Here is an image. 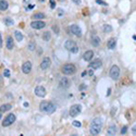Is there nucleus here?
I'll list each match as a JSON object with an SVG mask.
<instances>
[{"label":"nucleus","instance_id":"18","mask_svg":"<svg viewBox=\"0 0 136 136\" xmlns=\"http://www.w3.org/2000/svg\"><path fill=\"white\" fill-rule=\"evenodd\" d=\"M115 46H116V40H115V38H110L109 42H108V44H107V47H108L109 49H114Z\"/></svg>","mask_w":136,"mask_h":136},{"label":"nucleus","instance_id":"8","mask_svg":"<svg viewBox=\"0 0 136 136\" xmlns=\"http://www.w3.org/2000/svg\"><path fill=\"white\" fill-rule=\"evenodd\" d=\"M71 86V81L68 77H62L59 82V87L63 88V89H68Z\"/></svg>","mask_w":136,"mask_h":136},{"label":"nucleus","instance_id":"30","mask_svg":"<svg viewBox=\"0 0 136 136\" xmlns=\"http://www.w3.org/2000/svg\"><path fill=\"white\" fill-rule=\"evenodd\" d=\"M126 132H127V126H123L121 129V134L124 135V134H126Z\"/></svg>","mask_w":136,"mask_h":136},{"label":"nucleus","instance_id":"32","mask_svg":"<svg viewBox=\"0 0 136 136\" xmlns=\"http://www.w3.org/2000/svg\"><path fill=\"white\" fill-rule=\"evenodd\" d=\"M74 126H76V127H81L82 126V124H81V122H78V121H74L73 123H72Z\"/></svg>","mask_w":136,"mask_h":136},{"label":"nucleus","instance_id":"19","mask_svg":"<svg viewBox=\"0 0 136 136\" xmlns=\"http://www.w3.org/2000/svg\"><path fill=\"white\" fill-rule=\"evenodd\" d=\"M9 8V4L6 0H0V10L1 11H6Z\"/></svg>","mask_w":136,"mask_h":136},{"label":"nucleus","instance_id":"43","mask_svg":"<svg viewBox=\"0 0 136 136\" xmlns=\"http://www.w3.org/2000/svg\"><path fill=\"white\" fill-rule=\"evenodd\" d=\"M1 44H2V40H1V35H0V46H1Z\"/></svg>","mask_w":136,"mask_h":136},{"label":"nucleus","instance_id":"11","mask_svg":"<svg viewBox=\"0 0 136 136\" xmlns=\"http://www.w3.org/2000/svg\"><path fill=\"white\" fill-rule=\"evenodd\" d=\"M31 71H32V62L31 61L24 62L23 65H22V72L24 74H28V73H31Z\"/></svg>","mask_w":136,"mask_h":136},{"label":"nucleus","instance_id":"1","mask_svg":"<svg viewBox=\"0 0 136 136\" xmlns=\"http://www.w3.org/2000/svg\"><path fill=\"white\" fill-rule=\"evenodd\" d=\"M101 128H102V121H101L99 118L94 119L90 123V126H89L90 135H98L101 132Z\"/></svg>","mask_w":136,"mask_h":136},{"label":"nucleus","instance_id":"17","mask_svg":"<svg viewBox=\"0 0 136 136\" xmlns=\"http://www.w3.org/2000/svg\"><path fill=\"white\" fill-rule=\"evenodd\" d=\"M90 43H91V45H93L94 47H99V45H100V38L98 36H93V37H91Z\"/></svg>","mask_w":136,"mask_h":136},{"label":"nucleus","instance_id":"38","mask_svg":"<svg viewBox=\"0 0 136 136\" xmlns=\"http://www.w3.org/2000/svg\"><path fill=\"white\" fill-rule=\"evenodd\" d=\"M51 1V8H55V1L53 0H50Z\"/></svg>","mask_w":136,"mask_h":136},{"label":"nucleus","instance_id":"25","mask_svg":"<svg viewBox=\"0 0 136 136\" xmlns=\"http://www.w3.org/2000/svg\"><path fill=\"white\" fill-rule=\"evenodd\" d=\"M102 31L105 32V33H111V32H112V26H111V25H109V24H105V25H103Z\"/></svg>","mask_w":136,"mask_h":136},{"label":"nucleus","instance_id":"9","mask_svg":"<svg viewBox=\"0 0 136 136\" xmlns=\"http://www.w3.org/2000/svg\"><path fill=\"white\" fill-rule=\"evenodd\" d=\"M70 31H71V33L75 36H77V37L82 36V30H81V27L76 24H72L70 26Z\"/></svg>","mask_w":136,"mask_h":136},{"label":"nucleus","instance_id":"5","mask_svg":"<svg viewBox=\"0 0 136 136\" xmlns=\"http://www.w3.org/2000/svg\"><path fill=\"white\" fill-rule=\"evenodd\" d=\"M120 68L118 65H112L111 66V69H110V72H109V75H110V77L112 78V80H114L116 81L119 78L120 76Z\"/></svg>","mask_w":136,"mask_h":136},{"label":"nucleus","instance_id":"33","mask_svg":"<svg viewBox=\"0 0 136 136\" xmlns=\"http://www.w3.org/2000/svg\"><path fill=\"white\" fill-rule=\"evenodd\" d=\"M34 8H35V6H34V5H30L28 7H26L25 9H26V10H31V9H34Z\"/></svg>","mask_w":136,"mask_h":136},{"label":"nucleus","instance_id":"16","mask_svg":"<svg viewBox=\"0 0 136 136\" xmlns=\"http://www.w3.org/2000/svg\"><path fill=\"white\" fill-rule=\"evenodd\" d=\"M6 46H7L8 49H12L14 46V43H13V38H12L11 36H8L7 37V40H6Z\"/></svg>","mask_w":136,"mask_h":136},{"label":"nucleus","instance_id":"2","mask_svg":"<svg viewBox=\"0 0 136 136\" xmlns=\"http://www.w3.org/2000/svg\"><path fill=\"white\" fill-rule=\"evenodd\" d=\"M56 105L53 102H51V101H47V100H44L40 102L39 105V109L40 111L43 112H46L48 113V114H51V113H53L56 111Z\"/></svg>","mask_w":136,"mask_h":136},{"label":"nucleus","instance_id":"4","mask_svg":"<svg viewBox=\"0 0 136 136\" xmlns=\"http://www.w3.org/2000/svg\"><path fill=\"white\" fill-rule=\"evenodd\" d=\"M64 48L72 53H77L78 52V47L76 45V43H74L73 40H66V42L64 43Z\"/></svg>","mask_w":136,"mask_h":136},{"label":"nucleus","instance_id":"3","mask_svg":"<svg viewBox=\"0 0 136 136\" xmlns=\"http://www.w3.org/2000/svg\"><path fill=\"white\" fill-rule=\"evenodd\" d=\"M61 72L64 75H73L76 72V66L72 63H68V64H64L62 66Z\"/></svg>","mask_w":136,"mask_h":136},{"label":"nucleus","instance_id":"24","mask_svg":"<svg viewBox=\"0 0 136 136\" xmlns=\"http://www.w3.org/2000/svg\"><path fill=\"white\" fill-rule=\"evenodd\" d=\"M45 17L46 15L44 14V13H35L33 15V17H32V19H33V20H40V19H45Z\"/></svg>","mask_w":136,"mask_h":136},{"label":"nucleus","instance_id":"47","mask_svg":"<svg viewBox=\"0 0 136 136\" xmlns=\"http://www.w3.org/2000/svg\"><path fill=\"white\" fill-rule=\"evenodd\" d=\"M39 1H42V2H43V1H45V0H39Z\"/></svg>","mask_w":136,"mask_h":136},{"label":"nucleus","instance_id":"44","mask_svg":"<svg viewBox=\"0 0 136 136\" xmlns=\"http://www.w3.org/2000/svg\"><path fill=\"white\" fill-rule=\"evenodd\" d=\"M133 39H135V40H136V35H134V36H133Z\"/></svg>","mask_w":136,"mask_h":136},{"label":"nucleus","instance_id":"26","mask_svg":"<svg viewBox=\"0 0 136 136\" xmlns=\"http://www.w3.org/2000/svg\"><path fill=\"white\" fill-rule=\"evenodd\" d=\"M5 23L10 26V25H13L14 24V21L12 20V19H10V18H6L5 19Z\"/></svg>","mask_w":136,"mask_h":136},{"label":"nucleus","instance_id":"41","mask_svg":"<svg viewBox=\"0 0 136 136\" xmlns=\"http://www.w3.org/2000/svg\"><path fill=\"white\" fill-rule=\"evenodd\" d=\"M110 94H111V89H110V88H109V89H108V93H107V96H109Z\"/></svg>","mask_w":136,"mask_h":136},{"label":"nucleus","instance_id":"12","mask_svg":"<svg viewBox=\"0 0 136 136\" xmlns=\"http://www.w3.org/2000/svg\"><path fill=\"white\" fill-rule=\"evenodd\" d=\"M35 95L37 97H40V98H43V97H45L46 96V89H45V87H43V86H37L35 88Z\"/></svg>","mask_w":136,"mask_h":136},{"label":"nucleus","instance_id":"36","mask_svg":"<svg viewBox=\"0 0 136 136\" xmlns=\"http://www.w3.org/2000/svg\"><path fill=\"white\" fill-rule=\"evenodd\" d=\"M132 133H133V134H134V135H136V125H135L134 127L132 128Z\"/></svg>","mask_w":136,"mask_h":136},{"label":"nucleus","instance_id":"27","mask_svg":"<svg viewBox=\"0 0 136 136\" xmlns=\"http://www.w3.org/2000/svg\"><path fill=\"white\" fill-rule=\"evenodd\" d=\"M28 49L32 50V51H33V50H35V49H36L35 43H30V44H28Z\"/></svg>","mask_w":136,"mask_h":136},{"label":"nucleus","instance_id":"28","mask_svg":"<svg viewBox=\"0 0 136 136\" xmlns=\"http://www.w3.org/2000/svg\"><path fill=\"white\" fill-rule=\"evenodd\" d=\"M52 31L55 32L56 34H59L60 33V30H59V27L57 26V25H53V26H52Z\"/></svg>","mask_w":136,"mask_h":136},{"label":"nucleus","instance_id":"13","mask_svg":"<svg viewBox=\"0 0 136 136\" xmlns=\"http://www.w3.org/2000/svg\"><path fill=\"white\" fill-rule=\"evenodd\" d=\"M50 64H51V60H50V58H48V57H46V58H44L42 63H40V69H42V70H47L50 66Z\"/></svg>","mask_w":136,"mask_h":136},{"label":"nucleus","instance_id":"22","mask_svg":"<svg viewBox=\"0 0 136 136\" xmlns=\"http://www.w3.org/2000/svg\"><path fill=\"white\" fill-rule=\"evenodd\" d=\"M108 135H115L116 134V127L114 125H111L110 127L108 128V132H107Z\"/></svg>","mask_w":136,"mask_h":136},{"label":"nucleus","instance_id":"7","mask_svg":"<svg viewBox=\"0 0 136 136\" xmlns=\"http://www.w3.org/2000/svg\"><path fill=\"white\" fill-rule=\"evenodd\" d=\"M82 111V106L81 105H73L70 108V116H76Z\"/></svg>","mask_w":136,"mask_h":136},{"label":"nucleus","instance_id":"21","mask_svg":"<svg viewBox=\"0 0 136 136\" xmlns=\"http://www.w3.org/2000/svg\"><path fill=\"white\" fill-rule=\"evenodd\" d=\"M14 37H15V39H17L18 42H22V40H23V34H22L21 32H19V31L14 32Z\"/></svg>","mask_w":136,"mask_h":136},{"label":"nucleus","instance_id":"29","mask_svg":"<svg viewBox=\"0 0 136 136\" xmlns=\"http://www.w3.org/2000/svg\"><path fill=\"white\" fill-rule=\"evenodd\" d=\"M96 2L98 5H102V6H108V4L107 2H105L103 0H96Z\"/></svg>","mask_w":136,"mask_h":136},{"label":"nucleus","instance_id":"23","mask_svg":"<svg viewBox=\"0 0 136 136\" xmlns=\"http://www.w3.org/2000/svg\"><path fill=\"white\" fill-rule=\"evenodd\" d=\"M43 39L45 40V42H49V40L51 39V34H50V32L47 31L43 34Z\"/></svg>","mask_w":136,"mask_h":136},{"label":"nucleus","instance_id":"46","mask_svg":"<svg viewBox=\"0 0 136 136\" xmlns=\"http://www.w3.org/2000/svg\"><path fill=\"white\" fill-rule=\"evenodd\" d=\"M60 1H62V2H63V1H65V0H60Z\"/></svg>","mask_w":136,"mask_h":136},{"label":"nucleus","instance_id":"40","mask_svg":"<svg viewBox=\"0 0 136 136\" xmlns=\"http://www.w3.org/2000/svg\"><path fill=\"white\" fill-rule=\"evenodd\" d=\"M86 72H87V71H84V72H83V73H82V76H83V77H84V76H85V75H86V74H87V73H86Z\"/></svg>","mask_w":136,"mask_h":136},{"label":"nucleus","instance_id":"34","mask_svg":"<svg viewBox=\"0 0 136 136\" xmlns=\"http://www.w3.org/2000/svg\"><path fill=\"white\" fill-rule=\"evenodd\" d=\"M31 1H32V0H23V4H24L25 6H27V5L31 4Z\"/></svg>","mask_w":136,"mask_h":136},{"label":"nucleus","instance_id":"14","mask_svg":"<svg viewBox=\"0 0 136 136\" xmlns=\"http://www.w3.org/2000/svg\"><path fill=\"white\" fill-rule=\"evenodd\" d=\"M101 64H102V62H101L100 59H95V60H93V62L88 64V66H89L90 69H93V70H96V69L100 68Z\"/></svg>","mask_w":136,"mask_h":136},{"label":"nucleus","instance_id":"31","mask_svg":"<svg viewBox=\"0 0 136 136\" xmlns=\"http://www.w3.org/2000/svg\"><path fill=\"white\" fill-rule=\"evenodd\" d=\"M4 76L10 77V71H9V70H5V71H4Z\"/></svg>","mask_w":136,"mask_h":136},{"label":"nucleus","instance_id":"39","mask_svg":"<svg viewBox=\"0 0 136 136\" xmlns=\"http://www.w3.org/2000/svg\"><path fill=\"white\" fill-rule=\"evenodd\" d=\"M87 72H88V74H89V75H93V74H94V70H93V71L90 70V71H87Z\"/></svg>","mask_w":136,"mask_h":136},{"label":"nucleus","instance_id":"35","mask_svg":"<svg viewBox=\"0 0 136 136\" xmlns=\"http://www.w3.org/2000/svg\"><path fill=\"white\" fill-rule=\"evenodd\" d=\"M85 88H86V85H84V84H82L81 86H80V90H84Z\"/></svg>","mask_w":136,"mask_h":136},{"label":"nucleus","instance_id":"37","mask_svg":"<svg viewBox=\"0 0 136 136\" xmlns=\"http://www.w3.org/2000/svg\"><path fill=\"white\" fill-rule=\"evenodd\" d=\"M72 1H73L74 4H76V5H80L81 4V0H72Z\"/></svg>","mask_w":136,"mask_h":136},{"label":"nucleus","instance_id":"6","mask_svg":"<svg viewBox=\"0 0 136 136\" xmlns=\"http://www.w3.org/2000/svg\"><path fill=\"white\" fill-rule=\"evenodd\" d=\"M15 119H17V116H15L14 113H10V114H8L7 116H6V119L4 120V122H2V125L5 126H10L11 124H13Z\"/></svg>","mask_w":136,"mask_h":136},{"label":"nucleus","instance_id":"15","mask_svg":"<svg viewBox=\"0 0 136 136\" xmlns=\"http://www.w3.org/2000/svg\"><path fill=\"white\" fill-rule=\"evenodd\" d=\"M93 57H94L93 50H87V51L83 55V59L85 60V61H90V60L93 59Z\"/></svg>","mask_w":136,"mask_h":136},{"label":"nucleus","instance_id":"20","mask_svg":"<svg viewBox=\"0 0 136 136\" xmlns=\"http://www.w3.org/2000/svg\"><path fill=\"white\" fill-rule=\"evenodd\" d=\"M12 108V106L10 105V103H6V105H2L1 107H0V112H7L9 111Z\"/></svg>","mask_w":136,"mask_h":136},{"label":"nucleus","instance_id":"45","mask_svg":"<svg viewBox=\"0 0 136 136\" xmlns=\"http://www.w3.org/2000/svg\"><path fill=\"white\" fill-rule=\"evenodd\" d=\"M0 119H1V112H0Z\"/></svg>","mask_w":136,"mask_h":136},{"label":"nucleus","instance_id":"10","mask_svg":"<svg viewBox=\"0 0 136 136\" xmlns=\"http://www.w3.org/2000/svg\"><path fill=\"white\" fill-rule=\"evenodd\" d=\"M46 26V23L43 21H33L31 23V27L34 28V30H40V28H44Z\"/></svg>","mask_w":136,"mask_h":136},{"label":"nucleus","instance_id":"42","mask_svg":"<svg viewBox=\"0 0 136 136\" xmlns=\"http://www.w3.org/2000/svg\"><path fill=\"white\" fill-rule=\"evenodd\" d=\"M24 107H28V102H24Z\"/></svg>","mask_w":136,"mask_h":136}]
</instances>
